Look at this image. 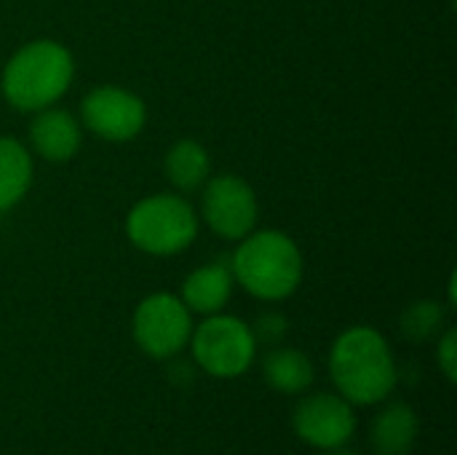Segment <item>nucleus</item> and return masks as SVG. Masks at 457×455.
<instances>
[{
    "instance_id": "f03ea898",
    "label": "nucleus",
    "mask_w": 457,
    "mask_h": 455,
    "mask_svg": "<svg viewBox=\"0 0 457 455\" xmlns=\"http://www.w3.org/2000/svg\"><path fill=\"white\" fill-rule=\"evenodd\" d=\"M75 78L70 48L51 38L24 43L0 72L3 99L19 113H37L56 105Z\"/></svg>"
},
{
    "instance_id": "39448f33",
    "label": "nucleus",
    "mask_w": 457,
    "mask_h": 455,
    "mask_svg": "<svg viewBox=\"0 0 457 455\" xmlns=\"http://www.w3.org/2000/svg\"><path fill=\"white\" fill-rule=\"evenodd\" d=\"M190 354L193 362L212 378H238L244 375L257 357V338L252 327L230 314L204 316L198 327L190 333Z\"/></svg>"
},
{
    "instance_id": "6e6552de",
    "label": "nucleus",
    "mask_w": 457,
    "mask_h": 455,
    "mask_svg": "<svg viewBox=\"0 0 457 455\" xmlns=\"http://www.w3.org/2000/svg\"><path fill=\"white\" fill-rule=\"evenodd\" d=\"M80 123L104 142H129L142 134L147 123V107L134 91L104 83L83 97Z\"/></svg>"
},
{
    "instance_id": "dca6fc26",
    "label": "nucleus",
    "mask_w": 457,
    "mask_h": 455,
    "mask_svg": "<svg viewBox=\"0 0 457 455\" xmlns=\"http://www.w3.org/2000/svg\"><path fill=\"white\" fill-rule=\"evenodd\" d=\"M445 319H447L445 306H439L434 300H418V303H410L404 308L402 333L407 335V341L426 343V341L436 338L445 330Z\"/></svg>"
},
{
    "instance_id": "4468645a",
    "label": "nucleus",
    "mask_w": 457,
    "mask_h": 455,
    "mask_svg": "<svg viewBox=\"0 0 457 455\" xmlns=\"http://www.w3.org/2000/svg\"><path fill=\"white\" fill-rule=\"evenodd\" d=\"M163 172L177 193H193L212 177L209 150L195 139H179L166 150Z\"/></svg>"
},
{
    "instance_id": "f3484780",
    "label": "nucleus",
    "mask_w": 457,
    "mask_h": 455,
    "mask_svg": "<svg viewBox=\"0 0 457 455\" xmlns=\"http://www.w3.org/2000/svg\"><path fill=\"white\" fill-rule=\"evenodd\" d=\"M436 362H439V370L445 373V378L450 383L457 381V330L455 327H447L436 343Z\"/></svg>"
},
{
    "instance_id": "423d86ee",
    "label": "nucleus",
    "mask_w": 457,
    "mask_h": 455,
    "mask_svg": "<svg viewBox=\"0 0 457 455\" xmlns=\"http://www.w3.org/2000/svg\"><path fill=\"white\" fill-rule=\"evenodd\" d=\"M193 314L174 292H153L134 308L131 335L150 359H171L190 343Z\"/></svg>"
},
{
    "instance_id": "ddd939ff",
    "label": "nucleus",
    "mask_w": 457,
    "mask_h": 455,
    "mask_svg": "<svg viewBox=\"0 0 457 455\" xmlns=\"http://www.w3.org/2000/svg\"><path fill=\"white\" fill-rule=\"evenodd\" d=\"M32 153L13 137H0V212H11L32 188Z\"/></svg>"
},
{
    "instance_id": "7ed1b4c3",
    "label": "nucleus",
    "mask_w": 457,
    "mask_h": 455,
    "mask_svg": "<svg viewBox=\"0 0 457 455\" xmlns=\"http://www.w3.org/2000/svg\"><path fill=\"white\" fill-rule=\"evenodd\" d=\"M228 265L236 284L265 303L292 298L305 274V260L297 241L276 228L252 231L244 236Z\"/></svg>"
},
{
    "instance_id": "2eb2a0df",
    "label": "nucleus",
    "mask_w": 457,
    "mask_h": 455,
    "mask_svg": "<svg viewBox=\"0 0 457 455\" xmlns=\"http://www.w3.org/2000/svg\"><path fill=\"white\" fill-rule=\"evenodd\" d=\"M262 378L278 394H303L313 383V362L300 349L278 346L265 354Z\"/></svg>"
},
{
    "instance_id": "1a4fd4ad",
    "label": "nucleus",
    "mask_w": 457,
    "mask_h": 455,
    "mask_svg": "<svg viewBox=\"0 0 457 455\" xmlns=\"http://www.w3.org/2000/svg\"><path fill=\"white\" fill-rule=\"evenodd\" d=\"M295 434L316 451H340L356 432V410L340 394H311L292 413Z\"/></svg>"
},
{
    "instance_id": "0eeeda50",
    "label": "nucleus",
    "mask_w": 457,
    "mask_h": 455,
    "mask_svg": "<svg viewBox=\"0 0 457 455\" xmlns=\"http://www.w3.org/2000/svg\"><path fill=\"white\" fill-rule=\"evenodd\" d=\"M201 217L220 239L241 241L257 228L260 204L246 180L238 174H217L204 182Z\"/></svg>"
},
{
    "instance_id": "9d476101",
    "label": "nucleus",
    "mask_w": 457,
    "mask_h": 455,
    "mask_svg": "<svg viewBox=\"0 0 457 455\" xmlns=\"http://www.w3.org/2000/svg\"><path fill=\"white\" fill-rule=\"evenodd\" d=\"M80 142H83V126L72 113L56 105L35 113L29 123V145L40 158L51 164L72 161L80 150Z\"/></svg>"
},
{
    "instance_id": "a211bd4d",
    "label": "nucleus",
    "mask_w": 457,
    "mask_h": 455,
    "mask_svg": "<svg viewBox=\"0 0 457 455\" xmlns=\"http://www.w3.org/2000/svg\"><path fill=\"white\" fill-rule=\"evenodd\" d=\"M287 330H289V322H287L281 314H265V316H260V319H257V324L252 327V333H254L257 343H260V341L278 343V341L287 335Z\"/></svg>"
},
{
    "instance_id": "f257e3e1",
    "label": "nucleus",
    "mask_w": 457,
    "mask_h": 455,
    "mask_svg": "<svg viewBox=\"0 0 457 455\" xmlns=\"http://www.w3.org/2000/svg\"><path fill=\"white\" fill-rule=\"evenodd\" d=\"M329 375L343 400L353 408L380 405L396 389V362L386 335L356 324L343 330L329 351Z\"/></svg>"
},
{
    "instance_id": "9b49d317",
    "label": "nucleus",
    "mask_w": 457,
    "mask_h": 455,
    "mask_svg": "<svg viewBox=\"0 0 457 455\" xmlns=\"http://www.w3.org/2000/svg\"><path fill=\"white\" fill-rule=\"evenodd\" d=\"M233 287H236V279L228 263H206L185 276L179 298L190 308V314L212 316L228 306Z\"/></svg>"
},
{
    "instance_id": "20e7f679",
    "label": "nucleus",
    "mask_w": 457,
    "mask_h": 455,
    "mask_svg": "<svg viewBox=\"0 0 457 455\" xmlns=\"http://www.w3.org/2000/svg\"><path fill=\"white\" fill-rule=\"evenodd\" d=\"M198 212L179 193H153L137 201L126 215L129 241L153 257L185 252L198 236Z\"/></svg>"
},
{
    "instance_id": "f8f14e48",
    "label": "nucleus",
    "mask_w": 457,
    "mask_h": 455,
    "mask_svg": "<svg viewBox=\"0 0 457 455\" xmlns=\"http://www.w3.org/2000/svg\"><path fill=\"white\" fill-rule=\"evenodd\" d=\"M420 432L418 413L407 402H391L372 424V445L378 455H410Z\"/></svg>"
}]
</instances>
